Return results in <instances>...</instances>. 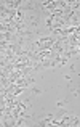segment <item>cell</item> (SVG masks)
<instances>
[{"instance_id": "1", "label": "cell", "mask_w": 80, "mask_h": 127, "mask_svg": "<svg viewBox=\"0 0 80 127\" xmlns=\"http://www.w3.org/2000/svg\"><path fill=\"white\" fill-rule=\"evenodd\" d=\"M53 118H55V114H46L43 119H40V121H39V124L40 126H45V127L53 126Z\"/></svg>"}]
</instances>
